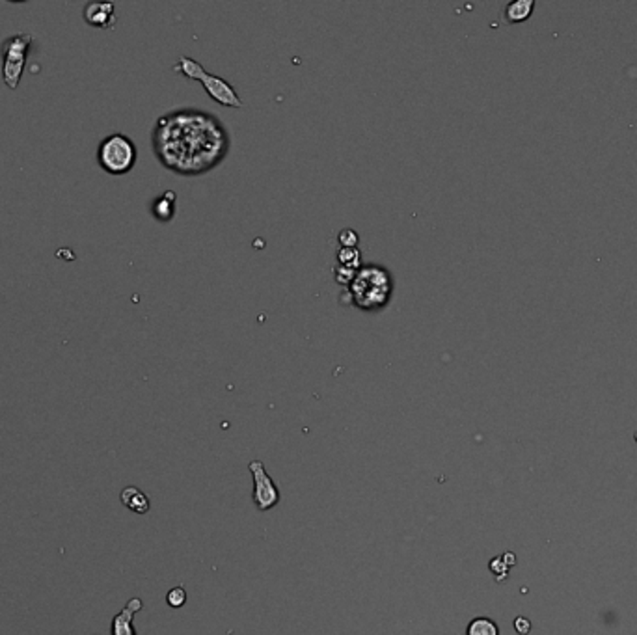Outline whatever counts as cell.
Returning a JSON list of instances; mask_svg holds the SVG:
<instances>
[{
    "label": "cell",
    "instance_id": "6da1fadb",
    "mask_svg": "<svg viewBox=\"0 0 637 635\" xmlns=\"http://www.w3.org/2000/svg\"><path fill=\"white\" fill-rule=\"evenodd\" d=\"M151 146L166 170L183 178H196L224 162L231 136L219 116L198 109H179L157 120Z\"/></svg>",
    "mask_w": 637,
    "mask_h": 635
},
{
    "label": "cell",
    "instance_id": "7a4b0ae2",
    "mask_svg": "<svg viewBox=\"0 0 637 635\" xmlns=\"http://www.w3.org/2000/svg\"><path fill=\"white\" fill-rule=\"evenodd\" d=\"M393 276L380 265H365L356 270L349 285V298L362 311L384 309L393 295Z\"/></svg>",
    "mask_w": 637,
    "mask_h": 635
},
{
    "label": "cell",
    "instance_id": "3957f363",
    "mask_svg": "<svg viewBox=\"0 0 637 635\" xmlns=\"http://www.w3.org/2000/svg\"><path fill=\"white\" fill-rule=\"evenodd\" d=\"M175 71H179L184 77H189L192 81H198L203 84L205 88L207 95L212 99V101H217L222 107H231V109H242L244 104H242L241 97L237 95L235 88L231 86L230 82H226L224 79H220L217 75L207 73L205 69L201 63H198L196 60L189 56H181L179 58V62L173 65Z\"/></svg>",
    "mask_w": 637,
    "mask_h": 635
},
{
    "label": "cell",
    "instance_id": "277c9868",
    "mask_svg": "<svg viewBox=\"0 0 637 635\" xmlns=\"http://www.w3.org/2000/svg\"><path fill=\"white\" fill-rule=\"evenodd\" d=\"M136 146L131 138L114 132L101 140L97 148V162L110 175H125L136 164Z\"/></svg>",
    "mask_w": 637,
    "mask_h": 635
},
{
    "label": "cell",
    "instance_id": "5b68a950",
    "mask_svg": "<svg viewBox=\"0 0 637 635\" xmlns=\"http://www.w3.org/2000/svg\"><path fill=\"white\" fill-rule=\"evenodd\" d=\"M32 36L26 32H19L10 36L8 40L2 41L0 54H2V81L10 90H17L21 77H23L24 65H26V54H29Z\"/></svg>",
    "mask_w": 637,
    "mask_h": 635
},
{
    "label": "cell",
    "instance_id": "8992f818",
    "mask_svg": "<svg viewBox=\"0 0 637 635\" xmlns=\"http://www.w3.org/2000/svg\"><path fill=\"white\" fill-rule=\"evenodd\" d=\"M248 469L253 477V503L261 512H267L280 503V490L261 460H252L248 464Z\"/></svg>",
    "mask_w": 637,
    "mask_h": 635
},
{
    "label": "cell",
    "instance_id": "52a82bcc",
    "mask_svg": "<svg viewBox=\"0 0 637 635\" xmlns=\"http://www.w3.org/2000/svg\"><path fill=\"white\" fill-rule=\"evenodd\" d=\"M82 17L95 29H112L116 23V12L112 2H90L82 10Z\"/></svg>",
    "mask_w": 637,
    "mask_h": 635
},
{
    "label": "cell",
    "instance_id": "ba28073f",
    "mask_svg": "<svg viewBox=\"0 0 637 635\" xmlns=\"http://www.w3.org/2000/svg\"><path fill=\"white\" fill-rule=\"evenodd\" d=\"M142 607H144V602L138 596L127 602L125 607L112 618V635H136V629H134L132 622H134V615Z\"/></svg>",
    "mask_w": 637,
    "mask_h": 635
},
{
    "label": "cell",
    "instance_id": "9c48e42d",
    "mask_svg": "<svg viewBox=\"0 0 637 635\" xmlns=\"http://www.w3.org/2000/svg\"><path fill=\"white\" fill-rule=\"evenodd\" d=\"M120 499L127 509L136 512V515H146L150 510V499H148V496L142 490H138L136 487L123 488L120 494Z\"/></svg>",
    "mask_w": 637,
    "mask_h": 635
},
{
    "label": "cell",
    "instance_id": "30bf717a",
    "mask_svg": "<svg viewBox=\"0 0 637 635\" xmlns=\"http://www.w3.org/2000/svg\"><path fill=\"white\" fill-rule=\"evenodd\" d=\"M151 212L159 222H170L175 214V192L166 190L159 198H155L151 205Z\"/></svg>",
    "mask_w": 637,
    "mask_h": 635
},
{
    "label": "cell",
    "instance_id": "8fae6325",
    "mask_svg": "<svg viewBox=\"0 0 637 635\" xmlns=\"http://www.w3.org/2000/svg\"><path fill=\"white\" fill-rule=\"evenodd\" d=\"M535 10V0H512L505 6V12H503V17H505L507 23L517 24V23H524V21H528L531 17V13Z\"/></svg>",
    "mask_w": 637,
    "mask_h": 635
},
{
    "label": "cell",
    "instance_id": "7c38bea8",
    "mask_svg": "<svg viewBox=\"0 0 637 635\" xmlns=\"http://www.w3.org/2000/svg\"><path fill=\"white\" fill-rule=\"evenodd\" d=\"M514 565H517V555L507 551V554L500 555V557H494L490 565H488V568L494 574L496 581H503L507 578V574H509V568L514 567Z\"/></svg>",
    "mask_w": 637,
    "mask_h": 635
},
{
    "label": "cell",
    "instance_id": "4fadbf2b",
    "mask_svg": "<svg viewBox=\"0 0 637 635\" xmlns=\"http://www.w3.org/2000/svg\"><path fill=\"white\" fill-rule=\"evenodd\" d=\"M466 635H500V628L492 618L475 617L468 624Z\"/></svg>",
    "mask_w": 637,
    "mask_h": 635
},
{
    "label": "cell",
    "instance_id": "5bb4252c",
    "mask_svg": "<svg viewBox=\"0 0 637 635\" xmlns=\"http://www.w3.org/2000/svg\"><path fill=\"white\" fill-rule=\"evenodd\" d=\"M362 253L358 248H341L338 253V263L339 267H345V269H352L358 270L362 265Z\"/></svg>",
    "mask_w": 637,
    "mask_h": 635
},
{
    "label": "cell",
    "instance_id": "9a60e30c",
    "mask_svg": "<svg viewBox=\"0 0 637 635\" xmlns=\"http://www.w3.org/2000/svg\"><path fill=\"white\" fill-rule=\"evenodd\" d=\"M166 602H168V606L173 607V609L183 607L184 604H187V590H184L181 585L173 587V589H170V593L166 595Z\"/></svg>",
    "mask_w": 637,
    "mask_h": 635
},
{
    "label": "cell",
    "instance_id": "2e32d148",
    "mask_svg": "<svg viewBox=\"0 0 637 635\" xmlns=\"http://www.w3.org/2000/svg\"><path fill=\"white\" fill-rule=\"evenodd\" d=\"M338 239L341 242V248H356L358 244V233L354 229H343L338 235Z\"/></svg>",
    "mask_w": 637,
    "mask_h": 635
},
{
    "label": "cell",
    "instance_id": "e0dca14e",
    "mask_svg": "<svg viewBox=\"0 0 637 635\" xmlns=\"http://www.w3.org/2000/svg\"><path fill=\"white\" fill-rule=\"evenodd\" d=\"M333 276H336V280H338L339 285H350V281L354 280V276H356V270L338 267L336 272H333Z\"/></svg>",
    "mask_w": 637,
    "mask_h": 635
},
{
    "label": "cell",
    "instance_id": "ac0fdd59",
    "mask_svg": "<svg viewBox=\"0 0 637 635\" xmlns=\"http://www.w3.org/2000/svg\"><path fill=\"white\" fill-rule=\"evenodd\" d=\"M514 629H517V634L528 635L529 632H531V622H529V618H526V617L514 618Z\"/></svg>",
    "mask_w": 637,
    "mask_h": 635
}]
</instances>
